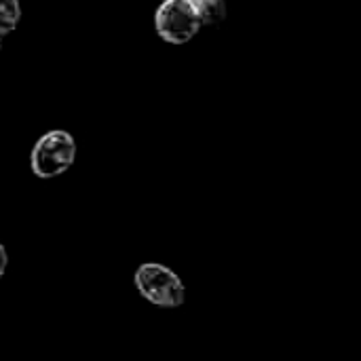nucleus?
I'll use <instances>...</instances> for the list:
<instances>
[{
  "mask_svg": "<svg viewBox=\"0 0 361 361\" xmlns=\"http://www.w3.org/2000/svg\"><path fill=\"white\" fill-rule=\"evenodd\" d=\"M76 159V142L63 129H53L40 135L30 154L32 173L40 180L63 176Z\"/></svg>",
  "mask_w": 361,
  "mask_h": 361,
  "instance_id": "obj_1",
  "label": "nucleus"
},
{
  "mask_svg": "<svg viewBox=\"0 0 361 361\" xmlns=\"http://www.w3.org/2000/svg\"><path fill=\"white\" fill-rule=\"evenodd\" d=\"M133 283L142 298L163 309H178L186 300V288L182 279L171 269L157 262H146L137 267Z\"/></svg>",
  "mask_w": 361,
  "mask_h": 361,
  "instance_id": "obj_2",
  "label": "nucleus"
},
{
  "mask_svg": "<svg viewBox=\"0 0 361 361\" xmlns=\"http://www.w3.org/2000/svg\"><path fill=\"white\" fill-rule=\"evenodd\" d=\"M154 30L169 44L190 42L201 30L195 4L190 0H165L154 13Z\"/></svg>",
  "mask_w": 361,
  "mask_h": 361,
  "instance_id": "obj_3",
  "label": "nucleus"
},
{
  "mask_svg": "<svg viewBox=\"0 0 361 361\" xmlns=\"http://www.w3.org/2000/svg\"><path fill=\"white\" fill-rule=\"evenodd\" d=\"M199 15L201 27H216L226 19V2L224 0H190Z\"/></svg>",
  "mask_w": 361,
  "mask_h": 361,
  "instance_id": "obj_4",
  "label": "nucleus"
},
{
  "mask_svg": "<svg viewBox=\"0 0 361 361\" xmlns=\"http://www.w3.org/2000/svg\"><path fill=\"white\" fill-rule=\"evenodd\" d=\"M21 21V6L19 0H0V36H8L17 30Z\"/></svg>",
  "mask_w": 361,
  "mask_h": 361,
  "instance_id": "obj_5",
  "label": "nucleus"
},
{
  "mask_svg": "<svg viewBox=\"0 0 361 361\" xmlns=\"http://www.w3.org/2000/svg\"><path fill=\"white\" fill-rule=\"evenodd\" d=\"M6 269H8V254H6V247L0 243V279L4 277Z\"/></svg>",
  "mask_w": 361,
  "mask_h": 361,
  "instance_id": "obj_6",
  "label": "nucleus"
},
{
  "mask_svg": "<svg viewBox=\"0 0 361 361\" xmlns=\"http://www.w3.org/2000/svg\"><path fill=\"white\" fill-rule=\"evenodd\" d=\"M2 40H4V36H0V47H2Z\"/></svg>",
  "mask_w": 361,
  "mask_h": 361,
  "instance_id": "obj_7",
  "label": "nucleus"
}]
</instances>
